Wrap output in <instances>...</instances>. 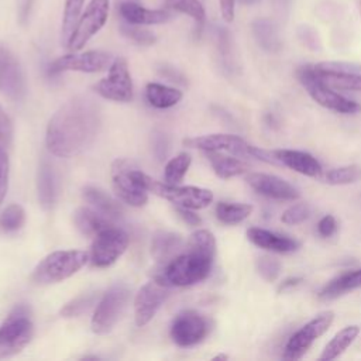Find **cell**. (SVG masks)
I'll return each mask as SVG.
<instances>
[{"label": "cell", "mask_w": 361, "mask_h": 361, "mask_svg": "<svg viewBox=\"0 0 361 361\" xmlns=\"http://www.w3.org/2000/svg\"><path fill=\"white\" fill-rule=\"evenodd\" d=\"M110 220L111 219H109L106 214L89 207H79L73 213V223L83 235L94 237L96 234L111 226Z\"/></svg>", "instance_id": "484cf974"}, {"label": "cell", "mask_w": 361, "mask_h": 361, "mask_svg": "<svg viewBox=\"0 0 361 361\" xmlns=\"http://www.w3.org/2000/svg\"><path fill=\"white\" fill-rule=\"evenodd\" d=\"M118 13L126 23L135 25L164 24L172 18V14L164 8H145L144 6L127 0L118 4Z\"/></svg>", "instance_id": "44dd1931"}, {"label": "cell", "mask_w": 361, "mask_h": 361, "mask_svg": "<svg viewBox=\"0 0 361 361\" xmlns=\"http://www.w3.org/2000/svg\"><path fill=\"white\" fill-rule=\"evenodd\" d=\"M220 3V13L224 21L231 23L234 20L235 11V0H219Z\"/></svg>", "instance_id": "681fc988"}, {"label": "cell", "mask_w": 361, "mask_h": 361, "mask_svg": "<svg viewBox=\"0 0 361 361\" xmlns=\"http://www.w3.org/2000/svg\"><path fill=\"white\" fill-rule=\"evenodd\" d=\"M169 293V286L162 285L157 281L148 282L144 286H141L134 299L135 324L141 327L145 326L149 320H152L158 309L168 299Z\"/></svg>", "instance_id": "e0dca14e"}, {"label": "cell", "mask_w": 361, "mask_h": 361, "mask_svg": "<svg viewBox=\"0 0 361 361\" xmlns=\"http://www.w3.org/2000/svg\"><path fill=\"white\" fill-rule=\"evenodd\" d=\"M241 4H244V6H252V4H255V3H258L259 0H238Z\"/></svg>", "instance_id": "f5cc1de1"}, {"label": "cell", "mask_w": 361, "mask_h": 361, "mask_svg": "<svg viewBox=\"0 0 361 361\" xmlns=\"http://www.w3.org/2000/svg\"><path fill=\"white\" fill-rule=\"evenodd\" d=\"M99 295L96 292L93 293H85V295H80L75 299H72L71 302H68L62 309H61V314L63 317H78L80 316L82 313L87 312L93 305L94 302L97 300Z\"/></svg>", "instance_id": "74e56055"}, {"label": "cell", "mask_w": 361, "mask_h": 361, "mask_svg": "<svg viewBox=\"0 0 361 361\" xmlns=\"http://www.w3.org/2000/svg\"><path fill=\"white\" fill-rule=\"evenodd\" d=\"M13 142V124L10 117L0 106V145L8 148Z\"/></svg>", "instance_id": "7bdbcfd3"}, {"label": "cell", "mask_w": 361, "mask_h": 361, "mask_svg": "<svg viewBox=\"0 0 361 361\" xmlns=\"http://www.w3.org/2000/svg\"><path fill=\"white\" fill-rule=\"evenodd\" d=\"M96 92L109 100L127 103L133 99V82L127 61L121 56L113 59L109 75L97 82Z\"/></svg>", "instance_id": "7c38bea8"}, {"label": "cell", "mask_w": 361, "mask_h": 361, "mask_svg": "<svg viewBox=\"0 0 361 361\" xmlns=\"http://www.w3.org/2000/svg\"><path fill=\"white\" fill-rule=\"evenodd\" d=\"M110 0H90L86 10L79 16L71 37L68 38L66 48L69 51L82 49L87 41L97 34L106 24L109 17Z\"/></svg>", "instance_id": "9c48e42d"}, {"label": "cell", "mask_w": 361, "mask_h": 361, "mask_svg": "<svg viewBox=\"0 0 361 361\" xmlns=\"http://www.w3.org/2000/svg\"><path fill=\"white\" fill-rule=\"evenodd\" d=\"M300 282H302V278H300V276H289V278H286L285 281L281 282V285L278 286V292H285V290H288V289H290V288H295V286H298Z\"/></svg>", "instance_id": "f907efd6"}, {"label": "cell", "mask_w": 361, "mask_h": 361, "mask_svg": "<svg viewBox=\"0 0 361 361\" xmlns=\"http://www.w3.org/2000/svg\"><path fill=\"white\" fill-rule=\"evenodd\" d=\"M257 44L267 52H276L281 48V39L275 24L268 18H258L251 24Z\"/></svg>", "instance_id": "4dcf8cb0"}, {"label": "cell", "mask_w": 361, "mask_h": 361, "mask_svg": "<svg viewBox=\"0 0 361 361\" xmlns=\"http://www.w3.org/2000/svg\"><path fill=\"white\" fill-rule=\"evenodd\" d=\"M228 357L226 354H220V355H216L213 360H227Z\"/></svg>", "instance_id": "db71d44e"}, {"label": "cell", "mask_w": 361, "mask_h": 361, "mask_svg": "<svg viewBox=\"0 0 361 361\" xmlns=\"http://www.w3.org/2000/svg\"><path fill=\"white\" fill-rule=\"evenodd\" d=\"M310 216V207L306 203H296L290 207H288L282 216L281 220L282 223L288 224V226H295V224H300L305 220H307Z\"/></svg>", "instance_id": "ab89813d"}, {"label": "cell", "mask_w": 361, "mask_h": 361, "mask_svg": "<svg viewBox=\"0 0 361 361\" xmlns=\"http://www.w3.org/2000/svg\"><path fill=\"white\" fill-rule=\"evenodd\" d=\"M245 180L251 189L265 197L276 200H296L300 197L299 190L293 185L275 175L254 172L247 175Z\"/></svg>", "instance_id": "d6986e66"}, {"label": "cell", "mask_w": 361, "mask_h": 361, "mask_svg": "<svg viewBox=\"0 0 361 361\" xmlns=\"http://www.w3.org/2000/svg\"><path fill=\"white\" fill-rule=\"evenodd\" d=\"M158 71H159V73H161L162 76H165L166 79H169V80H172V82L182 83V85L186 82V80H185V76H183L178 69H175L173 66L161 65V66L158 68Z\"/></svg>", "instance_id": "c3c4849f"}, {"label": "cell", "mask_w": 361, "mask_h": 361, "mask_svg": "<svg viewBox=\"0 0 361 361\" xmlns=\"http://www.w3.org/2000/svg\"><path fill=\"white\" fill-rule=\"evenodd\" d=\"M296 76L309 93V96L322 107L341 114H355L361 111L360 103L347 99L345 96L336 92V89L327 86L323 80H320L313 69V65L300 66L296 71Z\"/></svg>", "instance_id": "3957f363"}, {"label": "cell", "mask_w": 361, "mask_h": 361, "mask_svg": "<svg viewBox=\"0 0 361 361\" xmlns=\"http://www.w3.org/2000/svg\"><path fill=\"white\" fill-rule=\"evenodd\" d=\"M37 190H38V199L41 206L45 210L52 209L58 200L59 183H58V175L52 164L47 158H42L38 166Z\"/></svg>", "instance_id": "cb8c5ba5"}, {"label": "cell", "mask_w": 361, "mask_h": 361, "mask_svg": "<svg viewBox=\"0 0 361 361\" xmlns=\"http://www.w3.org/2000/svg\"><path fill=\"white\" fill-rule=\"evenodd\" d=\"M183 145L202 151H224L238 157H251L252 148V145L248 144L245 140L233 134H209L202 137L185 138Z\"/></svg>", "instance_id": "ac0fdd59"}, {"label": "cell", "mask_w": 361, "mask_h": 361, "mask_svg": "<svg viewBox=\"0 0 361 361\" xmlns=\"http://www.w3.org/2000/svg\"><path fill=\"white\" fill-rule=\"evenodd\" d=\"M135 175L140 183L154 195L164 197L176 206L188 207V209H204L213 202V193L209 189L197 188V186H178L172 183H162L158 180L151 179L148 175L141 172L140 169L135 171Z\"/></svg>", "instance_id": "277c9868"}, {"label": "cell", "mask_w": 361, "mask_h": 361, "mask_svg": "<svg viewBox=\"0 0 361 361\" xmlns=\"http://www.w3.org/2000/svg\"><path fill=\"white\" fill-rule=\"evenodd\" d=\"M83 197L87 203L94 206L96 210L106 214L109 219H117L123 214V207L120 203L99 188L86 186L83 189Z\"/></svg>", "instance_id": "f1b7e54d"}, {"label": "cell", "mask_w": 361, "mask_h": 361, "mask_svg": "<svg viewBox=\"0 0 361 361\" xmlns=\"http://www.w3.org/2000/svg\"><path fill=\"white\" fill-rule=\"evenodd\" d=\"M178 216L188 224L190 226H199L202 223V219L192 212V209H188V207H182V206H176L175 207Z\"/></svg>", "instance_id": "7dc6e473"}, {"label": "cell", "mask_w": 361, "mask_h": 361, "mask_svg": "<svg viewBox=\"0 0 361 361\" xmlns=\"http://www.w3.org/2000/svg\"><path fill=\"white\" fill-rule=\"evenodd\" d=\"M165 7L189 16L195 21V34L199 37L206 21V11L200 0H165Z\"/></svg>", "instance_id": "1f68e13d"}, {"label": "cell", "mask_w": 361, "mask_h": 361, "mask_svg": "<svg viewBox=\"0 0 361 361\" xmlns=\"http://www.w3.org/2000/svg\"><path fill=\"white\" fill-rule=\"evenodd\" d=\"M206 157L214 171L221 179H230L248 172V164L243 159L223 155L220 151H204Z\"/></svg>", "instance_id": "4316f807"}, {"label": "cell", "mask_w": 361, "mask_h": 361, "mask_svg": "<svg viewBox=\"0 0 361 361\" xmlns=\"http://www.w3.org/2000/svg\"><path fill=\"white\" fill-rule=\"evenodd\" d=\"M316 75L336 90H361V66L348 62H320L313 65Z\"/></svg>", "instance_id": "9a60e30c"}, {"label": "cell", "mask_w": 361, "mask_h": 361, "mask_svg": "<svg viewBox=\"0 0 361 361\" xmlns=\"http://www.w3.org/2000/svg\"><path fill=\"white\" fill-rule=\"evenodd\" d=\"M271 154L278 165H283L305 176L319 178L323 172L320 162L309 152L298 149H274Z\"/></svg>", "instance_id": "ffe728a7"}, {"label": "cell", "mask_w": 361, "mask_h": 361, "mask_svg": "<svg viewBox=\"0 0 361 361\" xmlns=\"http://www.w3.org/2000/svg\"><path fill=\"white\" fill-rule=\"evenodd\" d=\"M258 274L267 281L274 282L281 274V264L278 259L271 257H261L257 262Z\"/></svg>", "instance_id": "60d3db41"}, {"label": "cell", "mask_w": 361, "mask_h": 361, "mask_svg": "<svg viewBox=\"0 0 361 361\" xmlns=\"http://www.w3.org/2000/svg\"><path fill=\"white\" fill-rule=\"evenodd\" d=\"M168 148H169L168 137L162 133H155L152 137V149H154L157 159H159V161L165 159V157L168 154Z\"/></svg>", "instance_id": "f6af8a7d"}, {"label": "cell", "mask_w": 361, "mask_h": 361, "mask_svg": "<svg viewBox=\"0 0 361 361\" xmlns=\"http://www.w3.org/2000/svg\"><path fill=\"white\" fill-rule=\"evenodd\" d=\"M252 213V206L245 203L219 202L216 204V216L224 224H237Z\"/></svg>", "instance_id": "d6a6232c"}, {"label": "cell", "mask_w": 361, "mask_h": 361, "mask_svg": "<svg viewBox=\"0 0 361 361\" xmlns=\"http://www.w3.org/2000/svg\"><path fill=\"white\" fill-rule=\"evenodd\" d=\"M0 92L13 102H21L27 93L25 75L16 55L0 41Z\"/></svg>", "instance_id": "5bb4252c"}, {"label": "cell", "mask_w": 361, "mask_h": 361, "mask_svg": "<svg viewBox=\"0 0 361 361\" xmlns=\"http://www.w3.org/2000/svg\"><path fill=\"white\" fill-rule=\"evenodd\" d=\"M337 231V221L331 214H326L323 216L319 223H317V233L324 237L329 238L331 235H334Z\"/></svg>", "instance_id": "bcb514c9"}, {"label": "cell", "mask_w": 361, "mask_h": 361, "mask_svg": "<svg viewBox=\"0 0 361 361\" xmlns=\"http://www.w3.org/2000/svg\"><path fill=\"white\" fill-rule=\"evenodd\" d=\"M334 320V312L327 310L312 320H309L305 326H302L298 331H295L286 341L283 348V358L286 360H299L305 355V353L312 347V344L322 337Z\"/></svg>", "instance_id": "30bf717a"}, {"label": "cell", "mask_w": 361, "mask_h": 361, "mask_svg": "<svg viewBox=\"0 0 361 361\" xmlns=\"http://www.w3.org/2000/svg\"><path fill=\"white\" fill-rule=\"evenodd\" d=\"M130 298L131 292L126 285L120 283L111 286L102 296L94 309L92 317V330L96 334L109 333L124 313Z\"/></svg>", "instance_id": "52a82bcc"}, {"label": "cell", "mask_w": 361, "mask_h": 361, "mask_svg": "<svg viewBox=\"0 0 361 361\" xmlns=\"http://www.w3.org/2000/svg\"><path fill=\"white\" fill-rule=\"evenodd\" d=\"M357 288H361V268L345 271L329 281L319 292V298L323 300H331Z\"/></svg>", "instance_id": "d4e9b609"}, {"label": "cell", "mask_w": 361, "mask_h": 361, "mask_svg": "<svg viewBox=\"0 0 361 361\" xmlns=\"http://www.w3.org/2000/svg\"><path fill=\"white\" fill-rule=\"evenodd\" d=\"M85 0H65L63 7V18H62V30H61V41L66 45L68 38L71 37L73 27L80 16Z\"/></svg>", "instance_id": "d590c367"}, {"label": "cell", "mask_w": 361, "mask_h": 361, "mask_svg": "<svg viewBox=\"0 0 361 361\" xmlns=\"http://www.w3.org/2000/svg\"><path fill=\"white\" fill-rule=\"evenodd\" d=\"M360 334V326L351 324L344 329H341L338 333L334 334V337L326 344L323 353L320 354V361H330L337 357H340L357 338Z\"/></svg>", "instance_id": "83f0119b"}, {"label": "cell", "mask_w": 361, "mask_h": 361, "mask_svg": "<svg viewBox=\"0 0 361 361\" xmlns=\"http://www.w3.org/2000/svg\"><path fill=\"white\" fill-rule=\"evenodd\" d=\"M89 261V254L80 250L55 251L48 254L32 271V281L41 285L61 282L76 274Z\"/></svg>", "instance_id": "5b68a950"}, {"label": "cell", "mask_w": 361, "mask_h": 361, "mask_svg": "<svg viewBox=\"0 0 361 361\" xmlns=\"http://www.w3.org/2000/svg\"><path fill=\"white\" fill-rule=\"evenodd\" d=\"M8 188V157L6 148L0 145V206Z\"/></svg>", "instance_id": "ee69618b"}, {"label": "cell", "mask_w": 361, "mask_h": 361, "mask_svg": "<svg viewBox=\"0 0 361 361\" xmlns=\"http://www.w3.org/2000/svg\"><path fill=\"white\" fill-rule=\"evenodd\" d=\"M32 0H21V4L18 7V14H20V21L24 24L28 20L30 11H31Z\"/></svg>", "instance_id": "816d5d0a"}, {"label": "cell", "mask_w": 361, "mask_h": 361, "mask_svg": "<svg viewBox=\"0 0 361 361\" xmlns=\"http://www.w3.org/2000/svg\"><path fill=\"white\" fill-rule=\"evenodd\" d=\"M34 334L30 309L16 306L0 326V358L10 357L24 348Z\"/></svg>", "instance_id": "8992f818"}, {"label": "cell", "mask_w": 361, "mask_h": 361, "mask_svg": "<svg viewBox=\"0 0 361 361\" xmlns=\"http://www.w3.org/2000/svg\"><path fill=\"white\" fill-rule=\"evenodd\" d=\"M361 179V166L360 165H344L333 168L324 173V182L329 185H350Z\"/></svg>", "instance_id": "836d02e7"}, {"label": "cell", "mask_w": 361, "mask_h": 361, "mask_svg": "<svg viewBox=\"0 0 361 361\" xmlns=\"http://www.w3.org/2000/svg\"><path fill=\"white\" fill-rule=\"evenodd\" d=\"M247 238L259 248L281 254L293 252L300 247L299 241L286 235H279L261 227H250L247 230Z\"/></svg>", "instance_id": "7402d4cb"}, {"label": "cell", "mask_w": 361, "mask_h": 361, "mask_svg": "<svg viewBox=\"0 0 361 361\" xmlns=\"http://www.w3.org/2000/svg\"><path fill=\"white\" fill-rule=\"evenodd\" d=\"M134 164L127 159L117 158L111 164V183L116 195L127 204L140 207L144 206L148 200L147 189L140 183Z\"/></svg>", "instance_id": "ba28073f"}, {"label": "cell", "mask_w": 361, "mask_h": 361, "mask_svg": "<svg viewBox=\"0 0 361 361\" xmlns=\"http://www.w3.org/2000/svg\"><path fill=\"white\" fill-rule=\"evenodd\" d=\"M147 102L155 109H168L178 104L182 99V92L161 83H148L145 86Z\"/></svg>", "instance_id": "f546056e"}, {"label": "cell", "mask_w": 361, "mask_h": 361, "mask_svg": "<svg viewBox=\"0 0 361 361\" xmlns=\"http://www.w3.org/2000/svg\"><path fill=\"white\" fill-rule=\"evenodd\" d=\"M120 31L126 38L131 39L133 42H135L138 45L148 47V45H152L157 41V37L152 31H149L147 28H142L141 25L130 24V23H126V21L120 25Z\"/></svg>", "instance_id": "f35d334b"}, {"label": "cell", "mask_w": 361, "mask_h": 361, "mask_svg": "<svg viewBox=\"0 0 361 361\" xmlns=\"http://www.w3.org/2000/svg\"><path fill=\"white\" fill-rule=\"evenodd\" d=\"M128 235L121 228L110 226L94 235L89 261L93 267L106 268L114 264L127 250Z\"/></svg>", "instance_id": "8fae6325"}, {"label": "cell", "mask_w": 361, "mask_h": 361, "mask_svg": "<svg viewBox=\"0 0 361 361\" xmlns=\"http://www.w3.org/2000/svg\"><path fill=\"white\" fill-rule=\"evenodd\" d=\"M216 39H217V48L219 52L224 61V63L230 65L231 62V42H230V35L227 30L224 28H217L216 30Z\"/></svg>", "instance_id": "b9f144b4"}, {"label": "cell", "mask_w": 361, "mask_h": 361, "mask_svg": "<svg viewBox=\"0 0 361 361\" xmlns=\"http://www.w3.org/2000/svg\"><path fill=\"white\" fill-rule=\"evenodd\" d=\"M100 124L97 103L89 97L76 96L63 103L51 117L47 127V147L56 157H75L94 141Z\"/></svg>", "instance_id": "6da1fadb"}, {"label": "cell", "mask_w": 361, "mask_h": 361, "mask_svg": "<svg viewBox=\"0 0 361 361\" xmlns=\"http://www.w3.org/2000/svg\"><path fill=\"white\" fill-rule=\"evenodd\" d=\"M113 62V56L104 51H86L82 54H68L58 59H55L49 65L51 73H59L65 71H76V72H102L110 68Z\"/></svg>", "instance_id": "2e32d148"}, {"label": "cell", "mask_w": 361, "mask_h": 361, "mask_svg": "<svg viewBox=\"0 0 361 361\" xmlns=\"http://www.w3.org/2000/svg\"><path fill=\"white\" fill-rule=\"evenodd\" d=\"M190 162H192V158L186 152H180L175 158L169 159L165 165V173H164L166 183L178 185L186 175L190 166Z\"/></svg>", "instance_id": "e575fe53"}, {"label": "cell", "mask_w": 361, "mask_h": 361, "mask_svg": "<svg viewBox=\"0 0 361 361\" xmlns=\"http://www.w3.org/2000/svg\"><path fill=\"white\" fill-rule=\"evenodd\" d=\"M214 257L188 248L152 274L154 281L166 286H189L206 279L212 271Z\"/></svg>", "instance_id": "7a4b0ae2"}, {"label": "cell", "mask_w": 361, "mask_h": 361, "mask_svg": "<svg viewBox=\"0 0 361 361\" xmlns=\"http://www.w3.org/2000/svg\"><path fill=\"white\" fill-rule=\"evenodd\" d=\"M25 212L20 204H10L0 213V230L3 233H14L23 227Z\"/></svg>", "instance_id": "8d00e7d4"}, {"label": "cell", "mask_w": 361, "mask_h": 361, "mask_svg": "<svg viewBox=\"0 0 361 361\" xmlns=\"http://www.w3.org/2000/svg\"><path fill=\"white\" fill-rule=\"evenodd\" d=\"M185 248V243L180 234L172 231H155L151 240V255L159 264L165 265Z\"/></svg>", "instance_id": "603a6c76"}, {"label": "cell", "mask_w": 361, "mask_h": 361, "mask_svg": "<svg viewBox=\"0 0 361 361\" xmlns=\"http://www.w3.org/2000/svg\"><path fill=\"white\" fill-rule=\"evenodd\" d=\"M210 331V320L195 312H180L171 324V338L179 347H192L200 343Z\"/></svg>", "instance_id": "4fadbf2b"}]
</instances>
